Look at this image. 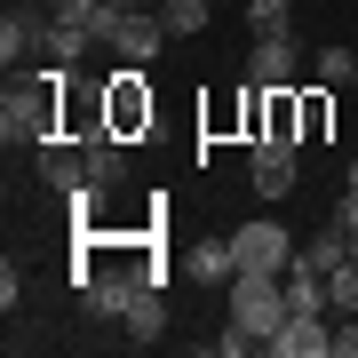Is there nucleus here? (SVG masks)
I'll return each instance as SVG.
<instances>
[{
    "label": "nucleus",
    "instance_id": "2",
    "mask_svg": "<svg viewBox=\"0 0 358 358\" xmlns=\"http://www.w3.org/2000/svg\"><path fill=\"white\" fill-rule=\"evenodd\" d=\"M223 294H231V319H239L247 334H255L263 350L279 343V327L294 319V303H287V287H279V271H239V279H231Z\"/></svg>",
    "mask_w": 358,
    "mask_h": 358
},
{
    "label": "nucleus",
    "instance_id": "7",
    "mask_svg": "<svg viewBox=\"0 0 358 358\" xmlns=\"http://www.w3.org/2000/svg\"><path fill=\"white\" fill-rule=\"evenodd\" d=\"M263 199H287L294 192V136H255V159H247Z\"/></svg>",
    "mask_w": 358,
    "mask_h": 358
},
{
    "label": "nucleus",
    "instance_id": "11",
    "mask_svg": "<svg viewBox=\"0 0 358 358\" xmlns=\"http://www.w3.org/2000/svg\"><path fill=\"white\" fill-rule=\"evenodd\" d=\"M40 24H48V16H32V8H8L0 16V64H24V56H40Z\"/></svg>",
    "mask_w": 358,
    "mask_h": 358
},
{
    "label": "nucleus",
    "instance_id": "15",
    "mask_svg": "<svg viewBox=\"0 0 358 358\" xmlns=\"http://www.w3.org/2000/svg\"><path fill=\"white\" fill-rule=\"evenodd\" d=\"M247 32H255V40L294 32V0H247Z\"/></svg>",
    "mask_w": 358,
    "mask_h": 358
},
{
    "label": "nucleus",
    "instance_id": "1",
    "mask_svg": "<svg viewBox=\"0 0 358 358\" xmlns=\"http://www.w3.org/2000/svg\"><path fill=\"white\" fill-rule=\"evenodd\" d=\"M64 80L72 64H40L32 80H8V96H0V136L8 143H56V103H64Z\"/></svg>",
    "mask_w": 358,
    "mask_h": 358
},
{
    "label": "nucleus",
    "instance_id": "9",
    "mask_svg": "<svg viewBox=\"0 0 358 358\" xmlns=\"http://www.w3.org/2000/svg\"><path fill=\"white\" fill-rule=\"evenodd\" d=\"M40 183H48V192H64V199H80L88 192V152H80V143H40Z\"/></svg>",
    "mask_w": 358,
    "mask_h": 358
},
{
    "label": "nucleus",
    "instance_id": "10",
    "mask_svg": "<svg viewBox=\"0 0 358 358\" xmlns=\"http://www.w3.org/2000/svg\"><path fill=\"white\" fill-rule=\"evenodd\" d=\"M183 271H192L199 287H231L239 279V255H231V239H192L183 247Z\"/></svg>",
    "mask_w": 358,
    "mask_h": 358
},
{
    "label": "nucleus",
    "instance_id": "17",
    "mask_svg": "<svg viewBox=\"0 0 358 358\" xmlns=\"http://www.w3.org/2000/svg\"><path fill=\"white\" fill-rule=\"evenodd\" d=\"M303 263H319V271H334V263H350V231H343V223H327L319 239L303 247Z\"/></svg>",
    "mask_w": 358,
    "mask_h": 358
},
{
    "label": "nucleus",
    "instance_id": "13",
    "mask_svg": "<svg viewBox=\"0 0 358 358\" xmlns=\"http://www.w3.org/2000/svg\"><path fill=\"white\" fill-rule=\"evenodd\" d=\"M120 327H128V343H159V334H167V294H159V287H143L136 303H128V319H120Z\"/></svg>",
    "mask_w": 358,
    "mask_h": 358
},
{
    "label": "nucleus",
    "instance_id": "26",
    "mask_svg": "<svg viewBox=\"0 0 358 358\" xmlns=\"http://www.w3.org/2000/svg\"><path fill=\"white\" fill-rule=\"evenodd\" d=\"M350 88H358V72H350Z\"/></svg>",
    "mask_w": 358,
    "mask_h": 358
},
{
    "label": "nucleus",
    "instance_id": "14",
    "mask_svg": "<svg viewBox=\"0 0 358 358\" xmlns=\"http://www.w3.org/2000/svg\"><path fill=\"white\" fill-rule=\"evenodd\" d=\"M88 48H96V40L80 32V24H56V16L40 24V64H80Z\"/></svg>",
    "mask_w": 358,
    "mask_h": 358
},
{
    "label": "nucleus",
    "instance_id": "6",
    "mask_svg": "<svg viewBox=\"0 0 358 358\" xmlns=\"http://www.w3.org/2000/svg\"><path fill=\"white\" fill-rule=\"evenodd\" d=\"M159 48H167L159 8H128V16H120V32H112V56H120V64H143V72H152Z\"/></svg>",
    "mask_w": 358,
    "mask_h": 358
},
{
    "label": "nucleus",
    "instance_id": "21",
    "mask_svg": "<svg viewBox=\"0 0 358 358\" xmlns=\"http://www.w3.org/2000/svg\"><path fill=\"white\" fill-rule=\"evenodd\" d=\"M215 350H223V358H247V350H263V343H255V334H247V327H239V319H231V327H223V334H215Z\"/></svg>",
    "mask_w": 358,
    "mask_h": 358
},
{
    "label": "nucleus",
    "instance_id": "12",
    "mask_svg": "<svg viewBox=\"0 0 358 358\" xmlns=\"http://www.w3.org/2000/svg\"><path fill=\"white\" fill-rule=\"evenodd\" d=\"M80 152H88V183H96V192H112V183L128 176V152H120V136H103V128H96Z\"/></svg>",
    "mask_w": 358,
    "mask_h": 358
},
{
    "label": "nucleus",
    "instance_id": "24",
    "mask_svg": "<svg viewBox=\"0 0 358 358\" xmlns=\"http://www.w3.org/2000/svg\"><path fill=\"white\" fill-rule=\"evenodd\" d=\"M343 192H358V167H350V176H343Z\"/></svg>",
    "mask_w": 358,
    "mask_h": 358
},
{
    "label": "nucleus",
    "instance_id": "23",
    "mask_svg": "<svg viewBox=\"0 0 358 358\" xmlns=\"http://www.w3.org/2000/svg\"><path fill=\"white\" fill-rule=\"evenodd\" d=\"M334 223H343V231H358V192H343V207H334Z\"/></svg>",
    "mask_w": 358,
    "mask_h": 358
},
{
    "label": "nucleus",
    "instance_id": "18",
    "mask_svg": "<svg viewBox=\"0 0 358 358\" xmlns=\"http://www.w3.org/2000/svg\"><path fill=\"white\" fill-rule=\"evenodd\" d=\"M327 303H334V319L358 310V263H334V271H327Z\"/></svg>",
    "mask_w": 358,
    "mask_h": 358
},
{
    "label": "nucleus",
    "instance_id": "8",
    "mask_svg": "<svg viewBox=\"0 0 358 358\" xmlns=\"http://www.w3.org/2000/svg\"><path fill=\"white\" fill-rule=\"evenodd\" d=\"M294 72H303V48H294V32L255 40V56H247V80H255V88H294Z\"/></svg>",
    "mask_w": 358,
    "mask_h": 358
},
{
    "label": "nucleus",
    "instance_id": "16",
    "mask_svg": "<svg viewBox=\"0 0 358 358\" xmlns=\"http://www.w3.org/2000/svg\"><path fill=\"white\" fill-rule=\"evenodd\" d=\"M207 8H215V0H167V8H159L167 40H192V32H207Z\"/></svg>",
    "mask_w": 358,
    "mask_h": 358
},
{
    "label": "nucleus",
    "instance_id": "25",
    "mask_svg": "<svg viewBox=\"0 0 358 358\" xmlns=\"http://www.w3.org/2000/svg\"><path fill=\"white\" fill-rule=\"evenodd\" d=\"M143 8H167V0H143Z\"/></svg>",
    "mask_w": 358,
    "mask_h": 358
},
{
    "label": "nucleus",
    "instance_id": "20",
    "mask_svg": "<svg viewBox=\"0 0 358 358\" xmlns=\"http://www.w3.org/2000/svg\"><path fill=\"white\" fill-rule=\"evenodd\" d=\"M310 72H319L327 88H334V80H350V72H358V56H350V48H334V40H327V48L310 56Z\"/></svg>",
    "mask_w": 358,
    "mask_h": 358
},
{
    "label": "nucleus",
    "instance_id": "5",
    "mask_svg": "<svg viewBox=\"0 0 358 358\" xmlns=\"http://www.w3.org/2000/svg\"><path fill=\"white\" fill-rule=\"evenodd\" d=\"M271 358H334V310H294L271 343Z\"/></svg>",
    "mask_w": 358,
    "mask_h": 358
},
{
    "label": "nucleus",
    "instance_id": "19",
    "mask_svg": "<svg viewBox=\"0 0 358 358\" xmlns=\"http://www.w3.org/2000/svg\"><path fill=\"white\" fill-rule=\"evenodd\" d=\"M294 96H303V143H319L327 120H334V112H327V80H319V88H294Z\"/></svg>",
    "mask_w": 358,
    "mask_h": 358
},
{
    "label": "nucleus",
    "instance_id": "4",
    "mask_svg": "<svg viewBox=\"0 0 358 358\" xmlns=\"http://www.w3.org/2000/svg\"><path fill=\"white\" fill-rule=\"evenodd\" d=\"M231 255H239V271H287L294 263V239H287V223H239L231 231Z\"/></svg>",
    "mask_w": 358,
    "mask_h": 358
},
{
    "label": "nucleus",
    "instance_id": "22",
    "mask_svg": "<svg viewBox=\"0 0 358 358\" xmlns=\"http://www.w3.org/2000/svg\"><path fill=\"white\" fill-rule=\"evenodd\" d=\"M334 358H358V310H350L343 327H334Z\"/></svg>",
    "mask_w": 358,
    "mask_h": 358
},
{
    "label": "nucleus",
    "instance_id": "3",
    "mask_svg": "<svg viewBox=\"0 0 358 358\" xmlns=\"http://www.w3.org/2000/svg\"><path fill=\"white\" fill-rule=\"evenodd\" d=\"M103 136H136V128H152V88H143V64H120V80L103 88Z\"/></svg>",
    "mask_w": 358,
    "mask_h": 358
}]
</instances>
